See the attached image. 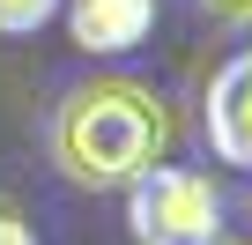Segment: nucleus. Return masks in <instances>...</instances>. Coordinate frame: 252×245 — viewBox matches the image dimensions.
<instances>
[{
    "mask_svg": "<svg viewBox=\"0 0 252 245\" xmlns=\"http://www.w3.org/2000/svg\"><path fill=\"white\" fill-rule=\"evenodd\" d=\"M215 245H245V238H215Z\"/></svg>",
    "mask_w": 252,
    "mask_h": 245,
    "instance_id": "obj_8",
    "label": "nucleus"
},
{
    "mask_svg": "<svg viewBox=\"0 0 252 245\" xmlns=\"http://www.w3.org/2000/svg\"><path fill=\"white\" fill-rule=\"evenodd\" d=\"M200 15H215L230 30H252V0H200Z\"/></svg>",
    "mask_w": 252,
    "mask_h": 245,
    "instance_id": "obj_7",
    "label": "nucleus"
},
{
    "mask_svg": "<svg viewBox=\"0 0 252 245\" xmlns=\"http://www.w3.org/2000/svg\"><path fill=\"white\" fill-rule=\"evenodd\" d=\"M0 245H37V238H30V215H23L8 193H0Z\"/></svg>",
    "mask_w": 252,
    "mask_h": 245,
    "instance_id": "obj_6",
    "label": "nucleus"
},
{
    "mask_svg": "<svg viewBox=\"0 0 252 245\" xmlns=\"http://www.w3.org/2000/svg\"><path fill=\"white\" fill-rule=\"evenodd\" d=\"M82 52H134L156 30V0H60Z\"/></svg>",
    "mask_w": 252,
    "mask_h": 245,
    "instance_id": "obj_4",
    "label": "nucleus"
},
{
    "mask_svg": "<svg viewBox=\"0 0 252 245\" xmlns=\"http://www.w3.org/2000/svg\"><path fill=\"white\" fill-rule=\"evenodd\" d=\"M60 15V0H0V37H30Z\"/></svg>",
    "mask_w": 252,
    "mask_h": 245,
    "instance_id": "obj_5",
    "label": "nucleus"
},
{
    "mask_svg": "<svg viewBox=\"0 0 252 245\" xmlns=\"http://www.w3.org/2000/svg\"><path fill=\"white\" fill-rule=\"evenodd\" d=\"M126 230H134V245H215L222 238V193L200 171L156 164L126 186Z\"/></svg>",
    "mask_w": 252,
    "mask_h": 245,
    "instance_id": "obj_2",
    "label": "nucleus"
},
{
    "mask_svg": "<svg viewBox=\"0 0 252 245\" xmlns=\"http://www.w3.org/2000/svg\"><path fill=\"white\" fill-rule=\"evenodd\" d=\"M200 134H208L215 164L252 171V45L230 52L208 74V89H200Z\"/></svg>",
    "mask_w": 252,
    "mask_h": 245,
    "instance_id": "obj_3",
    "label": "nucleus"
},
{
    "mask_svg": "<svg viewBox=\"0 0 252 245\" xmlns=\"http://www.w3.org/2000/svg\"><path fill=\"white\" fill-rule=\"evenodd\" d=\"M171 141H178V111L149 82H126V74L74 82L52 104V127H45L60 178L82 193H126L141 171H156L171 156Z\"/></svg>",
    "mask_w": 252,
    "mask_h": 245,
    "instance_id": "obj_1",
    "label": "nucleus"
}]
</instances>
